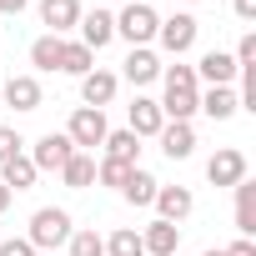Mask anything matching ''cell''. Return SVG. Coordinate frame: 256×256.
<instances>
[{"mask_svg": "<svg viewBox=\"0 0 256 256\" xmlns=\"http://www.w3.org/2000/svg\"><path fill=\"white\" fill-rule=\"evenodd\" d=\"M60 70L66 76H90V50L80 40H60Z\"/></svg>", "mask_w": 256, "mask_h": 256, "instance_id": "d4e9b609", "label": "cell"}, {"mask_svg": "<svg viewBox=\"0 0 256 256\" xmlns=\"http://www.w3.org/2000/svg\"><path fill=\"white\" fill-rule=\"evenodd\" d=\"M156 40H161L171 56L191 50V46H196V16H171V20H161V26H156Z\"/></svg>", "mask_w": 256, "mask_h": 256, "instance_id": "8992f818", "label": "cell"}, {"mask_svg": "<svg viewBox=\"0 0 256 256\" xmlns=\"http://www.w3.org/2000/svg\"><path fill=\"white\" fill-rule=\"evenodd\" d=\"M66 136H70L76 151H80V146H100V141H106V116L90 110V106H80V110L70 116V131H66Z\"/></svg>", "mask_w": 256, "mask_h": 256, "instance_id": "5b68a950", "label": "cell"}, {"mask_svg": "<svg viewBox=\"0 0 256 256\" xmlns=\"http://www.w3.org/2000/svg\"><path fill=\"white\" fill-rule=\"evenodd\" d=\"M70 231H76V226H70V216H66L60 206H40V211L30 216V236H26V241H30L36 251H40V246H46V251H56V246H66V241H70Z\"/></svg>", "mask_w": 256, "mask_h": 256, "instance_id": "7a4b0ae2", "label": "cell"}, {"mask_svg": "<svg viewBox=\"0 0 256 256\" xmlns=\"http://www.w3.org/2000/svg\"><path fill=\"white\" fill-rule=\"evenodd\" d=\"M156 76H161V60L146 46H131V56H126V80H131V86H151Z\"/></svg>", "mask_w": 256, "mask_h": 256, "instance_id": "5bb4252c", "label": "cell"}, {"mask_svg": "<svg viewBox=\"0 0 256 256\" xmlns=\"http://www.w3.org/2000/svg\"><path fill=\"white\" fill-rule=\"evenodd\" d=\"M236 231L241 236L256 231V186L251 181H236Z\"/></svg>", "mask_w": 256, "mask_h": 256, "instance_id": "7402d4cb", "label": "cell"}, {"mask_svg": "<svg viewBox=\"0 0 256 256\" xmlns=\"http://www.w3.org/2000/svg\"><path fill=\"white\" fill-rule=\"evenodd\" d=\"M106 256H146V246H141V231H131V226L110 231V241H106Z\"/></svg>", "mask_w": 256, "mask_h": 256, "instance_id": "484cf974", "label": "cell"}, {"mask_svg": "<svg viewBox=\"0 0 256 256\" xmlns=\"http://www.w3.org/2000/svg\"><path fill=\"white\" fill-rule=\"evenodd\" d=\"M0 10H26V0H0Z\"/></svg>", "mask_w": 256, "mask_h": 256, "instance_id": "836d02e7", "label": "cell"}, {"mask_svg": "<svg viewBox=\"0 0 256 256\" xmlns=\"http://www.w3.org/2000/svg\"><path fill=\"white\" fill-rule=\"evenodd\" d=\"M106 161H120V166H136V156H141V136H131V131H106Z\"/></svg>", "mask_w": 256, "mask_h": 256, "instance_id": "d6986e66", "label": "cell"}, {"mask_svg": "<svg viewBox=\"0 0 256 256\" xmlns=\"http://www.w3.org/2000/svg\"><path fill=\"white\" fill-rule=\"evenodd\" d=\"M141 246H146V256H176V246H181L176 221H151L141 231Z\"/></svg>", "mask_w": 256, "mask_h": 256, "instance_id": "8fae6325", "label": "cell"}, {"mask_svg": "<svg viewBox=\"0 0 256 256\" xmlns=\"http://www.w3.org/2000/svg\"><path fill=\"white\" fill-rule=\"evenodd\" d=\"M161 151L171 156V161H186L191 151H196V131H191V120H171V126H161Z\"/></svg>", "mask_w": 256, "mask_h": 256, "instance_id": "9c48e42d", "label": "cell"}, {"mask_svg": "<svg viewBox=\"0 0 256 256\" xmlns=\"http://www.w3.org/2000/svg\"><path fill=\"white\" fill-rule=\"evenodd\" d=\"M76 26H80V46H86L90 56H96L100 46H110V36H116V20H110L106 10H90V16H80Z\"/></svg>", "mask_w": 256, "mask_h": 256, "instance_id": "30bf717a", "label": "cell"}, {"mask_svg": "<svg viewBox=\"0 0 256 256\" xmlns=\"http://www.w3.org/2000/svg\"><path fill=\"white\" fill-rule=\"evenodd\" d=\"M221 256H256V241H251V236H241V241H236V246H226Z\"/></svg>", "mask_w": 256, "mask_h": 256, "instance_id": "1f68e13d", "label": "cell"}, {"mask_svg": "<svg viewBox=\"0 0 256 256\" xmlns=\"http://www.w3.org/2000/svg\"><path fill=\"white\" fill-rule=\"evenodd\" d=\"M20 146H26V141L10 131V126H0V166H6L10 156H20Z\"/></svg>", "mask_w": 256, "mask_h": 256, "instance_id": "f1b7e54d", "label": "cell"}, {"mask_svg": "<svg viewBox=\"0 0 256 256\" xmlns=\"http://www.w3.org/2000/svg\"><path fill=\"white\" fill-rule=\"evenodd\" d=\"M131 171H136V166H120V161H100V166H96V176H100L106 186H116V191L131 181Z\"/></svg>", "mask_w": 256, "mask_h": 256, "instance_id": "83f0119b", "label": "cell"}, {"mask_svg": "<svg viewBox=\"0 0 256 256\" xmlns=\"http://www.w3.org/2000/svg\"><path fill=\"white\" fill-rule=\"evenodd\" d=\"M201 256H221V251H201Z\"/></svg>", "mask_w": 256, "mask_h": 256, "instance_id": "d590c367", "label": "cell"}, {"mask_svg": "<svg viewBox=\"0 0 256 256\" xmlns=\"http://www.w3.org/2000/svg\"><path fill=\"white\" fill-rule=\"evenodd\" d=\"M231 60H236V70H241V66H256V36H251V30L241 36V46H236V56H231Z\"/></svg>", "mask_w": 256, "mask_h": 256, "instance_id": "f546056e", "label": "cell"}, {"mask_svg": "<svg viewBox=\"0 0 256 256\" xmlns=\"http://www.w3.org/2000/svg\"><path fill=\"white\" fill-rule=\"evenodd\" d=\"M40 20L60 36V30H70L76 20H80V0H40Z\"/></svg>", "mask_w": 256, "mask_h": 256, "instance_id": "ac0fdd59", "label": "cell"}, {"mask_svg": "<svg viewBox=\"0 0 256 256\" xmlns=\"http://www.w3.org/2000/svg\"><path fill=\"white\" fill-rule=\"evenodd\" d=\"M206 181H211V186H236V181H246V156H241L236 146L216 151V156L206 161Z\"/></svg>", "mask_w": 256, "mask_h": 256, "instance_id": "277c9868", "label": "cell"}, {"mask_svg": "<svg viewBox=\"0 0 256 256\" xmlns=\"http://www.w3.org/2000/svg\"><path fill=\"white\" fill-rule=\"evenodd\" d=\"M196 110H206L211 120H231V116L241 110V100H236V90H231V86H211V90L196 100Z\"/></svg>", "mask_w": 256, "mask_h": 256, "instance_id": "7c38bea8", "label": "cell"}, {"mask_svg": "<svg viewBox=\"0 0 256 256\" xmlns=\"http://www.w3.org/2000/svg\"><path fill=\"white\" fill-rule=\"evenodd\" d=\"M36 176H40V171H36L30 156H10L6 166H0V186H6V191H30Z\"/></svg>", "mask_w": 256, "mask_h": 256, "instance_id": "9a60e30c", "label": "cell"}, {"mask_svg": "<svg viewBox=\"0 0 256 256\" xmlns=\"http://www.w3.org/2000/svg\"><path fill=\"white\" fill-rule=\"evenodd\" d=\"M30 66L36 70H60V36H40L30 46Z\"/></svg>", "mask_w": 256, "mask_h": 256, "instance_id": "cb8c5ba5", "label": "cell"}, {"mask_svg": "<svg viewBox=\"0 0 256 256\" xmlns=\"http://www.w3.org/2000/svg\"><path fill=\"white\" fill-rule=\"evenodd\" d=\"M156 206H161V221H181V216H191V191L186 186H156Z\"/></svg>", "mask_w": 256, "mask_h": 256, "instance_id": "e0dca14e", "label": "cell"}, {"mask_svg": "<svg viewBox=\"0 0 256 256\" xmlns=\"http://www.w3.org/2000/svg\"><path fill=\"white\" fill-rule=\"evenodd\" d=\"M0 100L16 106V110H40V80L36 76H10L0 86Z\"/></svg>", "mask_w": 256, "mask_h": 256, "instance_id": "ba28073f", "label": "cell"}, {"mask_svg": "<svg viewBox=\"0 0 256 256\" xmlns=\"http://www.w3.org/2000/svg\"><path fill=\"white\" fill-rule=\"evenodd\" d=\"M161 126H166L161 106H156V100H146V96H136V106H131V126H126V131H131V136H156Z\"/></svg>", "mask_w": 256, "mask_h": 256, "instance_id": "4fadbf2b", "label": "cell"}, {"mask_svg": "<svg viewBox=\"0 0 256 256\" xmlns=\"http://www.w3.org/2000/svg\"><path fill=\"white\" fill-rule=\"evenodd\" d=\"M70 156H76L70 136H56V131H50V136H40V141H36V156H30V161H36V171H60Z\"/></svg>", "mask_w": 256, "mask_h": 256, "instance_id": "52a82bcc", "label": "cell"}, {"mask_svg": "<svg viewBox=\"0 0 256 256\" xmlns=\"http://www.w3.org/2000/svg\"><path fill=\"white\" fill-rule=\"evenodd\" d=\"M60 176H66V186H70V191H86V186L96 181V161H90L86 151H76V156L60 166Z\"/></svg>", "mask_w": 256, "mask_h": 256, "instance_id": "603a6c76", "label": "cell"}, {"mask_svg": "<svg viewBox=\"0 0 256 256\" xmlns=\"http://www.w3.org/2000/svg\"><path fill=\"white\" fill-rule=\"evenodd\" d=\"M6 206H10V191H6V186H0V211H6Z\"/></svg>", "mask_w": 256, "mask_h": 256, "instance_id": "e575fe53", "label": "cell"}, {"mask_svg": "<svg viewBox=\"0 0 256 256\" xmlns=\"http://www.w3.org/2000/svg\"><path fill=\"white\" fill-rule=\"evenodd\" d=\"M156 186H161V181H156L151 171H141V166H136V171H131V181L120 186V196L131 201V206H151V201H156Z\"/></svg>", "mask_w": 256, "mask_h": 256, "instance_id": "44dd1931", "label": "cell"}, {"mask_svg": "<svg viewBox=\"0 0 256 256\" xmlns=\"http://www.w3.org/2000/svg\"><path fill=\"white\" fill-rule=\"evenodd\" d=\"M236 16L241 20H256V0H236Z\"/></svg>", "mask_w": 256, "mask_h": 256, "instance_id": "d6a6232c", "label": "cell"}, {"mask_svg": "<svg viewBox=\"0 0 256 256\" xmlns=\"http://www.w3.org/2000/svg\"><path fill=\"white\" fill-rule=\"evenodd\" d=\"M0 256H36L30 241H0Z\"/></svg>", "mask_w": 256, "mask_h": 256, "instance_id": "4dcf8cb0", "label": "cell"}, {"mask_svg": "<svg viewBox=\"0 0 256 256\" xmlns=\"http://www.w3.org/2000/svg\"><path fill=\"white\" fill-rule=\"evenodd\" d=\"M110 96H116V76H110V70H90V76H80V100H86L90 110H100Z\"/></svg>", "mask_w": 256, "mask_h": 256, "instance_id": "2e32d148", "label": "cell"}, {"mask_svg": "<svg viewBox=\"0 0 256 256\" xmlns=\"http://www.w3.org/2000/svg\"><path fill=\"white\" fill-rule=\"evenodd\" d=\"M191 70H201L211 86H231V76H236V60H231L226 50H206V56H201V66H191Z\"/></svg>", "mask_w": 256, "mask_h": 256, "instance_id": "ffe728a7", "label": "cell"}, {"mask_svg": "<svg viewBox=\"0 0 256 256\" xmlns=\"http://www.w3.org/2000/svg\"><path fill=\"white\" fill-rule=\"evenodd\" d=\"M196 100H201V90H196V70H191V66H171V70H166V100H156L161 116H171V120H191V116H196Z\"/></svg>", "mask_w": 256, "mask_h": 256, "instance_id": "6da1fadb", "label": "cell"}, {"mask_svg": "<svg viewBox=\"0 0 256 256\" xmlns=\"http://www.w3.org/2000/svg\"><path fill=\"white\" fill-rule=\"evenodd\" d=\"M156 10L151 6H126L120 16H116V36H126L131 46H146V40H156Z\"/></svg>", "mask_w": 256, "mask_h": 256, "instance_id": "3957f363", "label": "cell"}, {"mask_svg": "<svg viewBox=\"0 0 256 256\" xmlns=\"http://www.w3.org/2000/svg\"><path fill=\"white\" fill-rule=\"evenodd\" d=\"M70 256H106V241L96 231H70Z\"/></svg>", "mask_w": 256, "mask_h": 256, "instance_id": "4316f807", "label": "cell"}]
</instances>
